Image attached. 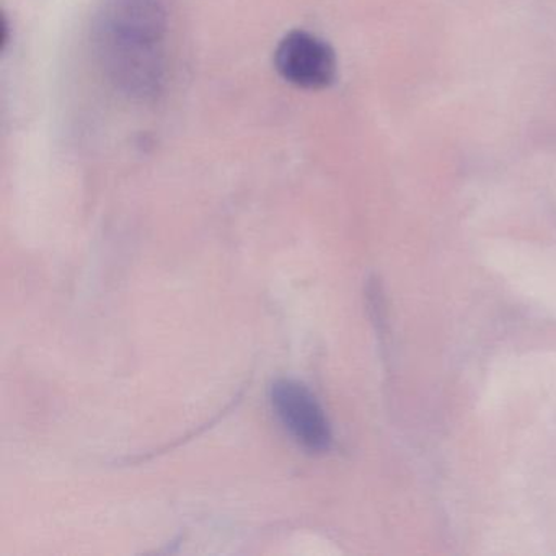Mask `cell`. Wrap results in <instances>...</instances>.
Wrapping results in <instances>:
<instances>
[{
	"instance_id": "obj_3",
	"label": "cell",
	"mask_w": 556,
	"mask_h": 556,
	"mask_svg": "<svg viewBox=\"0 0 556 556\" xmlns=\"http://www.w3.org/2000/svg\"><path fill=\"white\" fill-rule=\"evenodd\" d=\"M275 66L282 79L302 89H325L337 76V58L330 45L302 30L282 38Z\"/></svg>"
},
{
	"instance_id": "obj_2",
	"label": "cell",
	"mask_w": 556,
	"mask_h": 556,
	"mask_svg": "<svg viewBox=\"0 0 556 556\" xmlns=\"http://www.w3.org/2000/svg\"><path fill=\"white\" fill-rule=\"evenodd\" d=\"M269 399L276 418L299 445L314 454L330 451L333 442L330 422L304 383L292 379L276 380Z\"/></svg>"
},
{
	"instance_id": "obj_1",
	"label": "cell",
	"mask_w": 556,
	"mask_h": 556,
	"mask_svg": "<svg viewBox=\"0 0 556 556\" xmlns=\"http://www.w3.org/2000/svg\"><path fill=\"white\" fill-rule=\"evenodd\" d=\"M167 17L159 0H105L93 24V47L110 83L132 99L161 92Z\"/></svg>"
}]
</instances>
